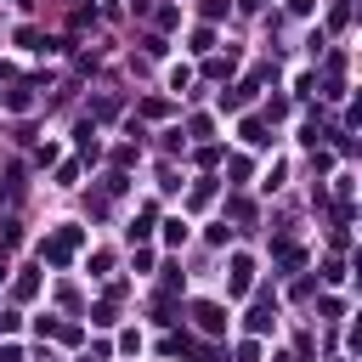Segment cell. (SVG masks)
<instances>
[{
	"label": "cell",
	"instance_id": "7a4b0ae2",
	"mask_svg": "<svg viewBox=\"0 0 362 362\" xmlns=\"http://www.w3.org/2000/svg\"><path fill=\"white\" fill-rule=\"evenodd\" d=\"M193 317H198V329H204V334H221V329H226V317H221V306H198Z\"/></svg>",
	"mask_w": 362,
	"mask_h": 362
},
{
	"label": "cell",
	"instance_id": "5b68a950",
	"mask_svg": "<svg viewBox=\"0 0 362 362\" xmlns=\"http://www.w3.org/2000/svg\"><path fill=\"white\" fill-rule=\"evenodd\" d=\"M244 142H249V148L266 142V125H260V119H244Z\"/></svg>",
	"mask_w": 362,
	"mask_h": 362
},
{
	"label": "cell",
	"instance_id": "277c9868",
	"mask_svg": "<svg viewBox=\"0 0 362 362\" xmlns=\"http://www.w3.org/2000/svg\"><path fill=\"white\" fill-rule=\"evenodd\" d=\"M272 323H278V317H272V306H255V317H249V329H255V334H266Z\"/></svg>",
	"mask_w": 362,
	"mask_h": 362
},
{
	"label": "cell",
	"instance_id": "8992f818",
	"mask_svg": "<svg viewBox=\"0 0 362 362\" xmlns=\"http://www.w3.org/2000/svg\"><path fill=\"white\" fill-rule=\"evenodd\" d=\"M0 278H6V249H0Z\"/></svg>",
	"mask_w": 362,
	"mask_h": 362
},
{
	"label": "cell",
	"instance_id": "6da1fadb",
	"mask_svg": "<svg viewBox=\"0 0 362 362\" xmlns=\"http://www.w3.org/2000/svg\"><path fill=\"white\" fill-rule=\"evenodd\" d=\"M79 238H85V233H79V226H63V233H57L52 244H45V260H57V266H63V260H68V255L79 249Z\"/></svg>",
	"mask_w": 362,
	"mask_h": 362
},
{
	"label": "cell",
	"instance_id": "3957f363",
	"mask_svg": "<svg viewBox=\"0 0 362 362\" xmlns=\"http://www.w3.org/2000/svg\"><path fill=\"white\" fill-rule=\"evenodd\" d=\"M249 272H255L249 260H233V294H244V289H249Z\"/></svg>",
	"mask_w": 362,
	"mask_h": 362
}]
</instances>
